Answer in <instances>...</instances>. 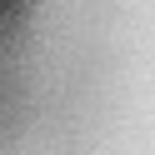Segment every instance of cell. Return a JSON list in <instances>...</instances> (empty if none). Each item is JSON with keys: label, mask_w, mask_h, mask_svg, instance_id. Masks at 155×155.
I'll use <instances>...</instances> for the list:
<instances>
[]
</instances>
